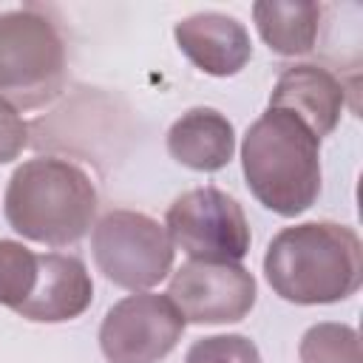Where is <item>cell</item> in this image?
Instances as JSON below:
<instances>
[{"mask_svg":"<svg viewBox=\"0 0 363 363\" xmlns=\"http://www.w3.org/2000/svg\"><path fill=\"white\" fill-rule=\"evenodd\" d=\"M323 6L320 3H295V0H258L252 3V20L267 43V48L278 57H301L309 54L318 43Z\"/></svg>","mask_w":363,"mask_h":363,"instance_id":"4fadbf2b","label":"cell"},{"mask_svg":"<svg viewBox=\"0 0 363 363\" xmlns=\"http://www.w3.org/2000/svg\"><path fill=\"white\" fill-rule=\"evenodd\" d=\"M99 193L94 179L62 156H34L14 167L3 216L26 241L51 250L74 247L96 224Z\"/></svg>","mask_w":363,"mask_h":363,"instance_id":"7a4b0ae2","label":"cell"},{"mask_svg":"<svg viewBox=\"0 0 363 363\" xmlns=\"http://www.w3.org/2000/svg\"><path fill=\"white\" fill-rule=\"evenodd\" d=\"M164 230L173 250L190 261L238 264L252 244L241 204L213 184L182 193L167 207Z\"/></svg>","mask_w":363,"mask_h":363,"instance_id":"8992f818","label":"cell"},{"mask_svg":"<svg viewBox=\"0 0 363 363\" xmlns=\"http://www.w3.org/2000/svg\"><path fill=\"white\" fill-rule=\"evenodd\" d=\"M37 284V252L26 244L0 238V306L17 312Z\"/></svg>","mask_w":363,"mask_h":363,"instance_id":"9a60e30c","label":"cell"},{"mask_svg":"<svg viewBox=\"0 0 363 363\" xmlns=\"http://www.w3.org/2000/svg\"><path fill=\"white\" fill-rule=\"evenodd\" d=\"M167 153L190 170L216 173L227 167L235 153V128L216 108H190L170 125Z\"/></svg>","mask_w":363,"mask_h":363,"instance_id":"7c38bea8","label":"cell"},{"mask_svg":"<svg viewBox=\"0 0 363 363\" xmlns=\"http://www.w3.org/2000/svg\"><path fill=\"white\" fill-rule=\"evenodd\" d=\"M269 108L289 111L318 139L329 136L346 108V85L337 74L318 62H295L284 68L272 85Z\"/></svg>","mask_w":363,"mask_h":363,"instance_id":"9c48e42d","label":"cell"},{"mask_svg":"<svg viewBox=\"0 0 363 363\" xmlns=\"http://www.w3.org/2000/svg\"><path fill=\"white\" fill-rule=\"evenodd\" d=\"M184 363H261V352L247 335H210L187 349Z\"/></svg>","mask_w":363,"mask_h":363,"instance_id":"2e32d148","label":"cell"},{"mask_svg":"<svg viewBox=\"0 0 363 363\" xmlns=\"http://www.w3.org/2000/svg\"><path fill=\"white\" fill-rule=\"evenodd\" d=\"M96 269L122 289L150 292L173 272V244L164 224L139 210H111L91 227Z\"/></svg>","mask_w":363,"mask_h":363,"instance_id":"5b68a950","label":"cell"},{"mask_svg":"<svg viewBox=\"0 0 363 363\" xmlns=\"http://www.w3.org/2000/svg\"><path fill=\"white\" fill-rule=\"evenodd\" d=\"M298 360L301 363H363L357 329L335 320L309 326L298 343Z\"/></svg>","mask_w":363,"mask_h":363,"instance_id":"5bb4252c","label":"cell"},{"mask_svg":"<svg viewBox=\"0 0 363 363\" xmlns=\"http://www.w3.org/2000/svg\"><path fill=\"white\" fill-rule=\"evenodd\" d=\"M167 298L187 323H235L255 306L258 286L241 264L187 261L170 275Z\"/></svg>","mask_w":363,"mask_h":363,"instance_id":"ba28073f","label":"cell"},{"mask_svg":"<svg viewBox=\"0 0 363 363\" xmlns=\"http://www.w3.org/2000/svg\"><path fill=\"white\" fill-rule=\"evenodd\" d=\"M241 170L261 207L295 218L320 196V139L289 111L267 108L241 139Z\"/></svg>","mask_w":363,"mask_h":363,"instance_id":"3957f363","label":"cell"},{"mask_svg":"<svg viewBox=\"0 0 363 363\" xmlns=\"http://www.w3.org/2000/svg\"><path fill=\"white\" fill-rule=\"evenodd\" d=\"M28 147V125L14 105L0 96V164L14 162Z\"/></svg>","mask_w":363,"mask_h":363,"instance_id":"e0dca14e","label":"cell"},{"mask_svg":"<svg viewBox=\"0 0 363 363\" xmlns=\"http://www.w3.org/2000/svg\"><path fill=\"white\" fill-rule=\"evenodd\" d=\"M65 82V40L45 9L0 11V96L17 111H31L54 102Z\"/></svg>","mask_w":363,"mask_h":363,"instance_id":"277c9868","label":"cell"},{"mask_svg":"<svg viewBox=\"0 0 363 363\" xmlns=\"http://www.w3.org/2000/svg\"><path fill=\"white\" fill-rule=\"evenodd\" d=\"M94 301V281L82 258L71 252L37 255V284L17 309L31 323H65L79 318Z\"/></svg>","mask_w":363,"mask_h":363,"instance_id":"8fae6325","label":"cell"},{"mask_svg":"<svg viewBox=\"0 0 363 363\" xmlns=\"http://www.w3.org/2000/svg\"><path fill=\"white\" fill-rule=\"evenodd\" d=\"M182 54L210 77H235L252 60V40L230 14L199 11L173 26Z\"/></svg>","mask_w":363,"mask_h":363,"instance_id":"30bf717a","label":"cell"},{"mask_svg":"<svg viewBox=\"0 0 363 363\" xmlns=\"http://www.w3.org/2000/svg\"><path fill=\"white\" fill-rule=\"evenodd\" d=\"M184 326L167 295L133 292L105 312L99 349L108 363H159L179 346Z\"/></svg>","mask_w":363,"mask_h":363,"instance_id":"52a82bcc","label":"cell"},{"mask_svg":"<svg viewBox=\"0 0 363 363\" xmlns=\"http://www.w3.org/2000/svg\"><path fill=\"white\" fill-rule=\"evenodd\" d=\"M264 275L278 298L298 306L346 301L363 281L360 235L337 221L284 227L267 244Z\"/></svg>","mask_w":363,"mask_h":363,"instance_id":"6da1fadb","label":"cell"}]
</instances>
